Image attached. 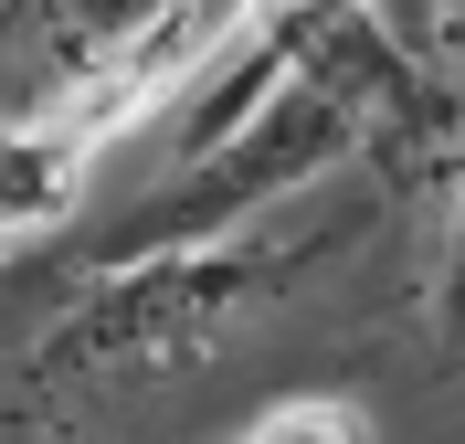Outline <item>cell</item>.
I'll use <instances>...</instances> for the list:
<instances>
[{
  "mask_svg": "<svg viewBox=\"0 0 465 444\" xmlns=\"http://www.w3.org/2000/svg\"><path fill=\"white\" fill-rule=\"evenodd\" d=\"M360 212L243 222L223 243H170L85 265L64 243H22L0 265V444H116L148 402L202 381L286 296L349 265Z\"/></svg>",
  "mask_w": 465,
  "mask_h": 444,
  "instance_id": "1",
  "label": "cell"
},
{
  "mask_svg": "<svg viewBox=\"0 0 465 444\" xmlns=\"http://www.w3.org/2000/svg\"><path fill=\"white\" fill-rule=\"evenodd\" d=\"M328 170H360V117H349V95L328 85L318 64L296 54L286 74H275V95H264L232 138L170 159V180H159L148 202H127L95 243H64V254L127 265V254H170V243H223V233H243V222H275V212H286L296 191H318Z\"/></svg>",
  "mask_w": 465,
  "mask_h": 444,
  "instance_id": "2",
  "label": "cell"
},
{
  "mask_svg": "<svg viewBox=\"0 0 465 444\" xmlns=\"http://www.w3.org/2000/svg\"><path fill=\"white\" fill-rule=\"evenodd\" d=\"M0 11H11V54H32V85H64V74H95V64L138 54L191 0H0Z\"/></svg>",
  "mask_w": 465,
  "mask_h": 444,
  "instance_id": "3",
  "label": "cell"
},
{
  "mask_svg": "<svg viewBox=\"0 0 465 444\" xmlns=\"http://www.w3.org/2000/svg\"><path fill=\"white\" fill-rule=\"evenodd\" d=\"M423 222H434V254H423V339H434V370H465V159H455V191Z\"/></svg>",
  "mask_w": 465,
  "mask_h": 444,
  "instance_id": "4",
  "label": "cell"
},
{
  "mask_svg": "<svg viewBox=\"0 0 465 444\" xmlns=\"http://www.w3.org/2000/svg\"><path fill=\"white\" fill-rule=\"evenodd\" d=\"M223 444H371V413L349 391H275L254 423H232Z\"/></svg>",
  "mask_w": 465,
  "mask_h": 444,
  "instance_id": "5",
  "label": "cell"
},
{
  "mask_svg": "<svg viewBox=\"0 0 465 444\" xmlns=\"http://www.w3.org/2000/svg\"><path fill=\"white\" fill-rule=\"evenodd\" d=\"M381 11H391V32L434 64L444 85H465V0H381Z\"/></svg>",
  "mask_w": 465,
  "mask_h": 444,
  "instance_id": "6",
  "label": "cell"
},
{
  "mask_svg": "<svg viewBox=\"0 0 465 444\" xmlns=\"http://www.w3.org/2000/svg\"><path fill=\"white\" fill-rule=\"evenodd\" d=\"M0 64H11V11H0Z\"/></svg>",
  "mask_w": 465,
  "mask_h": 444,
  "instance_id": "7",
  "label": "cell"
}]
</instances>
